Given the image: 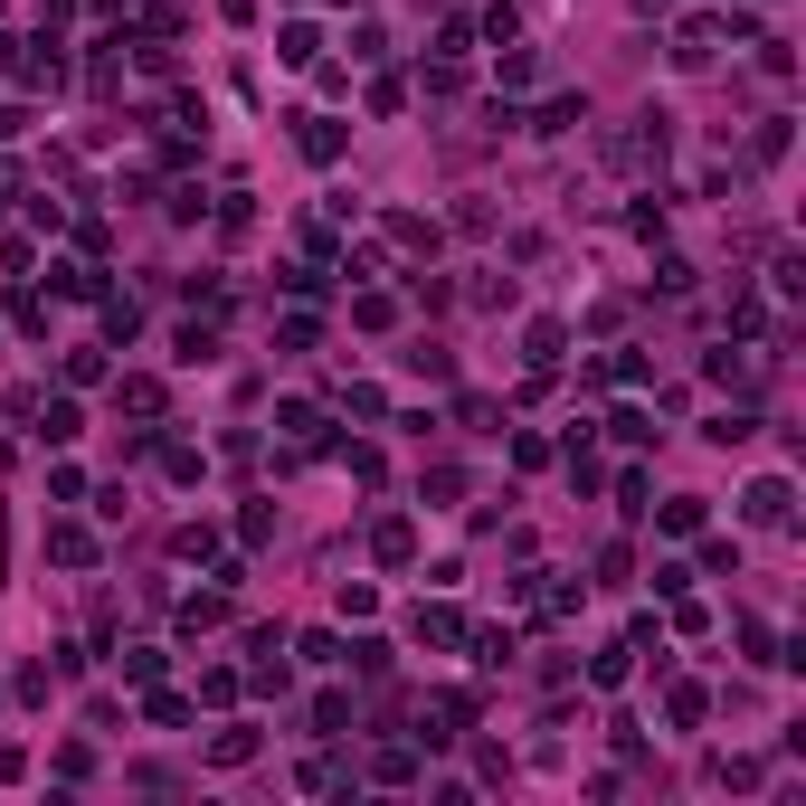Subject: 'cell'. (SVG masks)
I'll return each instance as SVG.
<instances>
[{
    "label": "cell",
    "mask_w": 806,
    "mask_h": 806,
    "mask_svg": "<svg viewBox=\"0 0 806 806\" xmlns=\"http://www.w3.org/2000/svg\"><path fill=\"white\" fill-rule=\"evenodd\" d=\"M29 133V115H20V105H0V142H20Z\"/></svg>",
    "instance_id": "5bb4252c"
},
{
    "label": "cell",
    "mask_w": 806,
    "mask_h": 806,
    "mask_svg": "<svg viewBox=\"0 0 806 806\" xmlns=\"http://www.w3.org/2000/svg\"><path fill=\"white\" fill-rule=\"evenodd\" d=\"M276 57H284V67H313V57H323V29H313V20H294V29L276 39Z\"/></svg>",
    "instance_id": "7a4b0ae2"
},
{
    "label": "cell",
    "mask_w": 806,
    "mask_h": 806,
    "mask_svg": "<svg viewBox=\"0 0 806 806\" xmlns=\"http://www.w3.org/2000/svg\"><path fill=\"white\" fill-rule=\"evenodd\" d=\"M418 636H437V645H455V636H465V616H455V608H418Z\"/></svg>",
    "instance_id": "30bf717a"
},
{
    "label": "cell",
    "mask_w": 806,
    "mask_h": 806,
    "mask_svg": "<svg viewBox=\"0 0 806 806\" xmlns=\"http://www.w3.org/2000/svg\"><path fill=\"white\" fill-rule=\"evenodd\" d=\"M740 503H750V522H769V531H778V522H787V474H759Z\"/></svg>",
    "instance_id": "6da1fadb"
},
{
    "label": "cell",
    "mask_w": 806,
    "mask_h": 806,
    "mask_svg": "<svg viewBox=\"0 0 806 806\" xmlns=\"http://www.w3.org/2000/svg\"><path fill=\"white\" fill-rule=\"evenodd\" d=\"M39 418H47V427H39L47 447H67V437H76V399H47V408H39Z\"/></svg>",
    "instance_id": "9c48e42d"
},
{
    "label": "cell",
    "mask_w": 806,
    "mask_h": 806,
    "mask_svg": "<svg viewBox=\"0 0 806 806\" xmlns=\"http://www.w3.org/2000/svg\"><path fill=\"white\" fill-rule=\"evenodd\" d=\"M522 342H531V370H550V361H560V342H569V332H560V323H531V332H522Z\"/></svg>",
    "instance_id": "ba28073f"
},
{
    "label": "cell",
    "mask_w": 806,
    "mask_h": 806,
    "mask_svg": "<svg viewBox=\"0 0 806 806\" xmlns=\"http://www.w3.org/2000/svg\"><path fill=\"white\" fill-rule=\"evenodd\" d=\"M276 427H284V437H294V447H323V408H284Z\"/></svg>",
    "instance_id": "8992f818"
},
{
    "label": "cell",
    "mask_w": 806,
    "mask_h": 806,
    "mask_svg": "<svg viewBox=\"0 0 806 806\" xmlns=\"http://www.w3.org/2000/svg\"><path fill=\"white\" fill-rule=\"evenodd\" d=\"M247 750H257V731H218V740H209V759H218V769H237Z\"/></svg>",
    "instance_id": "4fadbf2b"
},
{
    "label": "cell",
    "mask_w": 806,
    "mask_h": 806,
    "mask_svg": "<svg viewBox=\"0 0 806 806\" xmlns=\"http://www.w3.org/2000/svg\"><path fill=\"white\" fill-rule=\"evenodd\" d=\"M711 39H721V20H684V29H674V57H684V67H702Z\"/></svg>",
    "instance_id": "3957f363"
},
{
    "label": "cell",
    "mask_w": 806,
    "mask_h": 806,
    "mask_svg": "<svg viewBox=\"0 0 806 806\" xmlns=\"http://www.w3.org/2000/svg\"><path fill=\"white\" fill-rule=\"evenodd\" d=\"M655 522H664V531H702V503H692V494H674Z\"/></svg>",
    "instance_id": "7c38bea8"
},
{
    "label": "cell",
    "mask_w": 806,
    "mask_h": 806,
    "mask_svg": "<svg viewBox=\"0 0 806 806\" xmlns=\"http://www.w3.org/2000/svg\"><path fill=\"white\" fill-rule=\"evenodd\" d=\"M218 616H228V589H209V598H190V608H181V636H200V626H218Z\"/></svg>",
    "instance_id": "5b68a950"
},
{
    "label": "cell",
    "mask_w": 806,
    "mask_h": 806,
    "mask_svg": "<svg viewBox=\"0 0 806 806\" xmlns=\"http://www.w3.org/2000/svg\"><path fill=\"white\" fill-rule=\"evenodd\" d=\"M579 115H589L579 95H550V105H541V115H531V123H541V133H569V123H579Z\"/></svg>",
    "instance_id": "52a82bcc"
},
{
    "label": "cell",
    "mask_w": 806,
    "mask_h": 806,
    "mask_svg": "<svg viewBox=\"0 0 806 806\" xmlns=\"http://www.w3.org/2000/svg\"><path fill=\"white\" fill-rule=\"evenodd\" d=\"M304 152H313V162H332V152H342V123H323V115H304Z\"/></svg>",
    "instance_id": "8fae6325"
},
{
    "label": "cell",
    "mask_w": 806,
    "mask_h": 806,
    "mask_svg": "<svg viewBox=\"0 0 806 806\" xmlns=\"http://www.w3.org/2000/svg\"><path fill=\"white\" fill-rule=\"evenodd\" d=\"M645 10H674V0H645Z\"/></svg>",
    "instance_id": "9a60e30c"
},
{
    "label": "cell",
    "mask_w": 806,
    "mask_h": 806,
    "mask_svg": "<svg viewBox=\"0 0 806 806\" xmlns=\"http://www.w3.org/2000/svg\"><path fill=\"white\" fill-rule=\"evenodd\" d=\"M47 550H57V560H67V569H86V560H95V541H86V531H76V522H57V531H47Z\"/></svg>",
    "instance_id": "277c9868"
}]
</instances>
